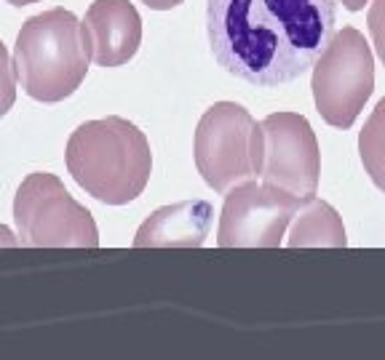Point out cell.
Here are the masks:
<instances>
[{
  "instance_id": "obj_7",
  "label": "cell",
  "mask_w": 385,
  "mask_h": 360,
  "mask_svg": "<svg viewBox=\"0 0 385 360\" xmlns=\"http://www.w3.org/2000/svg\"><path fill=\"white\" fill-rule=\"evenodd\" d=\"M302 201L265 181H241L227 190L217 243L222 248H276Z\"/></svg>"
},
{
  "instance_id": "obj_17",
  "label": "cell",
  "mask_w": 385,
  "mask_h": 360,
  "mask_svg": "<svg viewBox=\"0 0 385 360\" xmlns=\"http://www.w3.org/2000/svg\"><path fill=\"white\" fill-rule=\"evenodd\" d=\"M11 6H30V3H38V0H9Z\"/></svg>"
},
{
  "instance_id": "obj_15",
  "label": "cell",
  "mask_w": 385,
  "mask_h": 360,
  "mask_svg": "<svg viewBox=\"0 0 385 360\" xmlns=\"http://www.w3.org/2000/svg\"><path fill=\"white\" fill-rule=\"evenodd\" d=\"M142 3L153 11H169V9H174V6H180L182 0H142Z\"/></svg>"
},
{
  "instance_id": "obj_4",
  "label": "cell",
  "mask_w": 385,
  "mask_h": 360,
  "mask_svg": "<svg viewBox=\"0 0 385 360\" xmlns=\"http://www.w3.org/2000/svg\"><path fill=\"white\" fill-rule=\"evenodd\" d=\"M195 166L214 192L260 176L262 128L235 102L209 107L195 128Z\"/></svg>"
},
{
  "instance_id": "obj_2",
  "label": "cell",
  "mask_w": 385,
  "mask_h": 360,
  "mask_svg": "<svg viewBox=\"0 0 385 360\" xmlns=\"http://www.w3.org/2000/svg\"><path fill=\"white\" fill-rule=\"evenodd\" d=\"M67 171L91 198L123 206L148 187L153 171L150 142L126 117L88 120L67 142Z\"/></svg>"
},
{
  "instance_id": "obj_14",
  "label": "cell",
  "mask_w": 385,
  "mask_h": 360,
  "mask_svg": "<svg viewBox=\"0 0 385 360\" xmlns=\"http://www.w3.org/2000/svg\"><path fill=\"white\" fill-rule=\"evenodd\" d=\"M366 24H369V32H372L377 56H380V62L385 64V0H372Z\"/></svg>"
},
{
  "instance_id": "obj_9",
  "label": "cell",
  "mask_w": 385,
  "mask_h": 360,
  "mask_svg": "<svg viewBox=\"0 0 385 360\" xmlns=\"http://www.w3.org/2000/svg\"><path fill=\"white\" fill-rule=\"evenodd\" d=\"M83 32L99 67H120L139 51L142 19L128 0H94L86 11Z\"/></svg>"
},
{
  "instance_id": "obj_12",
  "label": "cell",
  "mask_w": 385,
  "mask_h": 360,
  "mask_svg": "<svg viewBox=\"0 0 385 360\" xmlns=\"http://www.w3.org/2000/svg\"><path fill=\"white\" fill-rule=\"evenodd\" d=\"M359 152L372 184L385 192V99L377 102L369 120L364 123L359 134Z\"/></svg>"
},
{
  "instance_id": "obj_11",
  "label": "cell",
  "mask_w": 385,
  "mask_h": 360,
  "mask_svg": "<svg viewBox=\"0 0 385 360\" xmlns=\"http://www.w3.org/2000/svg\"><path fill=\"white\" fill-rule=\"evenodd\" d=\"M297 222L292 227L287 243L292 248H308V245H327V248H345L348 238H345V227L337 211L329 203L319 201L316 195H310L299 203Z\"/></svg>"
},
{
  "instance_id": "obj_3",
  "label": "cell",
  "mask_w": 385,
  "mask_h": 360,
  "mask_svg": "<svg viewBox=\"0 0 385 360\" xmlns=\"http://www.w3.org/2000/svg\"><path fill=\"white\" fill-rule=\"evenodd\" d=\"M91 48L83 24L64 9L43 11L21 24L14 67L24 94L35 102H62L83 83Z\"/></svg>"
},
{
  "instance_id": "obj_13",
  "label": "cell",
  "mask_w": 385,
  "mask_h": 360,
  "mask_svg": "<svg viewBox=\"0 0 385 360\" xmlns=\"http://www.w3.org/2000/svg\"><path fill=\"white\" fill-rule=\"evenodd\" d=\"M16 102V75H14V62H11L6 46L0 43V117L9 112Z\"/></svg>"
},
{
  "instance_id": "obj_6",
  "label": "cell",
  "mask_w": 385,
  "mask_h": 360,
  "mask_svg": "<svg viewBox=\"0 0 385 360\" xmlns=\"http://www.w3.org/2000/svg\"><path fill=\"white\" fill-rule=\"evenodd\" d=\"M313 99L334 128H351L374 91V56L356 27H342L313 62Z\"/></svg>"
},
{
  "instance_id": "obj_1",
  "label": "cell",
  "mask_w": 385,
  "mask_h": 360,
  "mask_svg": "<svg viewBox=\"0 0 385 360\" xmlns=\"http://www.w3.org/2000/svg\"><path fill=\"white\" fill-rule=\"evenodd\" d=\"M337 6L340 0H209L214 59L252 85L292 83L332 41Z\"/></svg>"
},
{
  "instance_id": "obj_5",
  "label": "cell",
  "mask_w": 385,
  "mask_h": 360,
  "mask_svg": "<svg viewBox=\"0 0 385 360\" xmlns=\"http://www.w3.org/2000/svg\"><path fill=\"white\" fill-rule=\"evenodd\" d=\"M14 219L21 245L35 248H96L94 216L75 201L53 174H30L21 181Z\"/></svg>"
},
{
  "instance_id": "obj_16",
  "label": "cell",
  "mask_w": 385,
  "mask_h": 360,
  "mask_svg": "<svg viewBox=\"0 0 385 360\" xmlns=\"http://www.w3.org/2000/svg\"><path fill=\"white\" fill-rule=\"evenodd\" d=\"M364 3H369V0H342V6L348 11H361Z\"/></svg>"
},
{
  "instance_id": "obj_10",
  "label": "cell",
  "mask_w": 385,
  "mask_h": 360,
  "mask_svg": "<svg viewBox=\"0 0 385 360\" xmlns=\"http://www.w3.org/2000/svg\"><path fill=\"white\" fill-rule=\"evenodd\" d=\"M214 208L206 201L163 206L137 230V248H198L209 238Z\"/></svg>"
},
{
  "instance_id": "obj_8",
  "label": "cell",
  "mask_w": 385,
  "mask_h": 360,
  "mask_svg": "<svg viewBox=\"0 0 385 360\" xmlns=\"http://www.w3.org/2000/svg\"><path fill=\"white\" fill-rule=\"evenodd\" d=\"M262 169L265 184L294 198H310L319 190L321 155L310 123L297 112H276L262 123Z\"/></svg>"
}]
</instances>
